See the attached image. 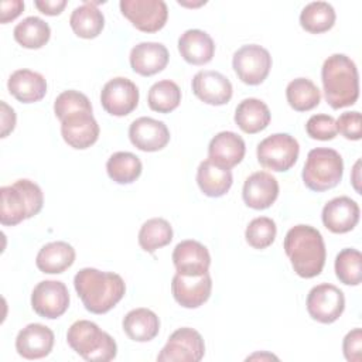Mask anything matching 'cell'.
Segmentation results:
<instances>
[{
	"instance_id": "cell-1",
	"label": "cell",
	"mask_w": 362,
	"mask_h": 362,
	"mask_svg": "<svg viewBox=\"0 0 362 362\" xmlns=\"http://www.w3.org/2000/svg\"><path fill=\"white\" fill-rule=\"evenodd\" d=\"M74 287L92 314L110 311L126 293V284L119 274L93 267L81 269L74 277Z\"/></svg>"
},
{
	"instance_id": "cell-2",
	"label": "cell",
	"mask_w": 362,
	"mask_h": 362,
	"mask_svg": "<svg viewBox=\"0 0 362 362\" xmlns=\"http://www.w3.org/2000/svg\"><path fill=\"white\" fill-rule=\"evenodd\" d=\"M284 252L294 272L303 279L318 276L325 264L327 250L322 235L310 225H296L286 233Z\"/></svg>"
},
{
	"instance_id": "cell-3",
	"label": "cell",
	"mask_w": 362,
	"mask_h": 362,
	"mask_svg": "<svg viewBox=\"0 0 362 362\" xmlns=\"http://www.w3.org/2000/svg\"><path fill=\"white\" fill-rule=\"evenodd\" d=\"M325 100L332 109L354 105L359 98V75L355 62L345 54H332L321 69Z\"/></svg>"
},
{
	"instance_id": "cell-4",
	"label": "cell",
	"mask_w": 362,
	"mask_h": 362,
	"mask_svg": "<svg viewBox=\"0 0 362 362\" xmlns=\"http://www.w3.org/2000/svg\"><path fill=\"white\" fill-rule=\"evenodd\" d=\"M0 197V222L3 226H14L24 219L33 218L44 205L41 188L27 178H21L11 185L1 187Z\"/></svg>"
},
{
	"instance_id": "cell-5",
	"label": "cell",
	"mask_w": 362,
	"mask_h": 362,
	"mask_svg": "<svg viewBox=\"0 0 362 362\" xmlns=\"http://www.w3.org/2000/svg\"><path fill=\"white\" fill-rule=\"evenodd\" d=\"M68 345L85 361L106 362L116 358L117 345L115 339L105 331H102L98 324L79 320L75 321L66 332Z\"/></svg>"
},
{
	"instance_id": "cell-6",
	"label": "cell",
	"mask_w": 362,
	"mask_h": 362,
	"mask_svg": "<svg viewBox=\"0 0 362 362\" xmlns=\"http://www.w3.org/2000/svg\"><path fill=\"white\" fill-rule=\"evenodd\" d=\"M344 174V161L334 148L317 147L308 151L303 168L305 187L315 192L331 189L339 184Z\"/></svg>"
},
{
	"instance_id": "cell-7",
	"label": "cell",
	"mask_w": 362,
	"mask_h": 362,
	"mask_svg": "<svg viewBox=\"0 0 362 362\" xmlns=\"http://www.w3.org/2000/svg\"><path fill=\"white\" fill-rule=\"evenodd\" d=\"M257 161L266 170L283 173L290 170L300 153L298 141L287 133H274L257 144Z\"/></svg>"
},
{
	"instance_id": "cell-8",
	"label": "cell",
	"mask_w": 362,
	"mask_h": 362,
	"mask_svg": "<svg viewBox=\"0 0 362 362\" xmlns=\"http://www.w3.org/2000/svg\"><path fill=\"white\" fill-rule=\"evenodd\" d=\"M232 66L243 83L259 85L270 72L272 57L262 45L247 44L233 54Z\"/></svg>"
},
{
	"instance_id": "cell-9",
	"label": "cell",
	"mask_w": 362,
	"mask_h": 362,
	"mask_svg": "<svg viewBox=\"0 0 362 362\" xmlns=\"http://www.w3.org/2000/svg\"><path fill=\"white\" fill-rule=\"evenodd\" d=\"M205 344L201 334L189 327L174 331L157 355L160 362H198L204 358Z\"/></svg>"
},
{
	"instance_id": "cell-10",
	"label": "cell",
	"mask_w": 362,
	"mask_h": 362,
	"mask_svg": "<svg viewBox=\"0 0 362 362\" xmlns=\"http://www.w3.org/2000/svg\"><path fill=\"white\" fill-rule=\"evenodd\" d=\"M122 14L140 31L157 33L168 18V8L163 0H122Z\"/></svg>"
},
{
	"instance_id": "cell-11",
	"label": "cell",
	"mask_w": 362,
	"mask_h": 362,
	"mask_svg": "<svg viewBox=\"0 0 362 362\" xmlns=\"http://www.w3.org/2000/svg\"><path fill=\"white\" fill-rule=\"evenodd\" d=\"M345 308L344 293L334 284L322 283L314 286L307 296V311L310 317L321 324L335 322Z\"/></svg>"
},
{
	"instance_id": "cell-12",
	"label": "cell",
	"mask_w": 362,
	"mask_h": 362,
	"mask_svg": "<svg viewBox=\"0 0 362 362\" xmlns=\"http://www.w3.org/2000/svg\"><path fill=\"white\" fill-rule=\"evenodd\" d=\"M31 307L42 318L55 320L69 307L66 286L58 280L40 281L31 294Z\"/></svg>"
},
{
	"instance_id": "cell-13",
	"label": "cell",
	"mask_w": 362,
	"mask_h": 362,
	"mask_svg": "<svg viewBox=\"0 0 362 362\" xmlns=\"http://www.w3.org/2000/svg\"><path fill=\"white\" fill-rule=\"evenodd\" d=\"M102 107L112 116H126L139 105V88L127 78L116 76L100 92Z\"/></svg>"
},
{
	"instance_id": "cell-14",
	"label": "cell",
	"mask_w": 362,
	"mask_h": 362,
	"mask_svg": "<svg viewBox=\"0 0 362 362\" xmlns=\"http://www.w3.org/2000/svg\"><path fill=\"white\" fill-rule=\"evenodd\" d=\"M61 134L65 143L72 148L85 150L96 143L99 137V124L92 112H75L61 120Z\"/></svg>"
},
{
	"instance_id": "cell-15",
	"label": "cell",
	"mask_w": 362,
	"mask_h": 362,
	"mask_svg": "<svg viewBox=\"0 0 362 362\" xmlns=\"http://www.w3.org/2000/svg\"><path fill=\"white\" fill-rule=\"evenodd\" d=\"M212 290L209 273L202 276H185L175 273L171 281V291L175 301L184 308H198L208 301Z\"/></svg>"
},
{
	"instance_id": "cell-16",
	"label": "cell",
	"mask_w": 362,
	"mask_h": 362,
	"mask_svg": "<svg viewBox=\"0 0 362 362\" xmlns=\"http://www.w3.org/2000/svg\"><path fill=\"white\" fill-rule=\"evenodd\" d=\"M129 139L141 151H158L168 144L170 130L164 122L143 116L132 122Z\"/></svg>"
},
{
	"instance_id": "cell-17",
	"label": "cell",
	"mask_w": 362,
	"mask_h": 362,
	"mask_svg": "<svg viewBox=\"0 0 362 362\" xmlns=\"http://www.w3.org/2000/svg\"><path fill=\"white\" fill-rule=\"evenodd\" d=\"M192 92L204 103L221 106L232 98L230 81L218 71H199L192 78Z\"/></svg>"
},
{
	"instance_id": "cell-18",
	"label": "cell",
	"mask_w": 362,
	"mask_h": 362,
	"mask_svg": "<svg viewBox=\"0 0 362 362\" xmlns=\"http://www.w3.org/2000/svg\"><path fill=\"white\" fill-rule=\"evenodd\" d=\"M173 263L180 274L202 276L209 270L211 256L202 243L187 239L174 247Z\"/></svg>"
},
{
	"instance_id": "cell-19",
	"label": "cell",
	"mask_w": 362,
	"mask_h": 362,
	"mask_svg": "<svg viewBox=\"0 0 362 362\" xmlns=\"http://www.w3.org/2000/svg\"><path fill=\"white\" fill-rule=\"evenodd\" d=\"M359 205L349 197H337L322 208V223L332 233H346L359 221Z\"/></svg>"
},
{
	"instance_id": "cell-20",
	"label": "cell",
	"mask_w": 362,
	"mask_h": 362,
	"mask_svg": "<svg viewBox=\"0 0 362 362\" xmlns=\"http://www.w3.org/2000/svg\"><path fill=\"white\" fill-rule=\"evenodd\" d=\"M54 332L42 324H28L16 338L17 354L25 359H40L49 355L54 346Z\"/></svg>"
},
{
	"instance_id": "cell-21",
	"label": "cell",
	"mask_w": 362,
	"mask_h": 362,
	"mask_svg": "<svg viewBox=\"0 0 362 362\" xmlns=\"http://www.w3.org/2000/svg\"><path fill=\"white\" fill-rule=\"evenodd\" d=\"M242 197L249 208L266 209L279 197V182L270 173L256 171L246 178Z\"/></svg>"
},
{
	"instance_id": "cell-22",
	"label": "cell",
	"mask_w": 362,
	"mask_h": 362,
	"mask_svg": "<svg viewBox=\"0 0 362 362\" xmlns=\"http://www.w3.org/2000/svg\"><path fill=\"white\" fill-rule=\"evenodd\" d=\"M130 66L141 76L161 72L168 64V49L161 42L144 41L136 44L130 51Z\"/></svg>"
},
{
	"instance_id": "cell-23",
	"label": "cell",
	"mask_w": 362,
	"mask_h": 362,
	"mask_svg": "<svg viewBox=\"0 0 362 362\" xmlns=\"http://www.w3.org/2000/svg\"><path fill=\"white\" fill-rule=\"evenodd\" d=\"M245 153L246 146L243 139L233 132L215 134L208 146V160L229 170L243 160Z\"/></svg>"
},
{
	"instance_id": "cell-24",
	"label": "cell",
	"mask_w": 362,
	"mask_h": 362,
	"mask_svg": "<svg viewBox=\"0 0 362 362\" xmlns=\"http://www.w3.org/2000/svg\"><path fill=\"white\" fill-rule=\"evenodd\" d=\"M7 89L18 102L34 103L45 96L47 81L41 74L31 69H17L10 75Z\"/></svg>"
},
{
	"instance_id": "cell-25",
	"label": "cell",
	"mask_w": 362,
	"mask_h": 362,
	"mask_svg": "<svg viewBox=\"0 0 362 362\" xmlns=\"http://www.w3.org/2000/svg\"><path fill=\"white\" fill-rule=\"evenodd\" d=\"M178 51L188 64L205 65L214 58L215 44L208 33L192 28L178 38Z\"/></svg>"
},
{
	"instance_id": "cell-26",
	"label": "cell",
	"mask_w": 362,
	"mask_h": 362,
	"mask_svg": "<svg viewBox=\"0 0 362 362\" xmlns=\"http://www.w3.org/2000/svg\"><path fill=\"white\" fill-rule=\"evenodd\" d=\"M197 182L206 197L219 198L230 189L233 177L229 168H223L206 158L198 165Z\"/></svg>"
},
{
	"instance_id": "cell-27",
	"label": "cell",
	"mask_w": 362,
	"mask_h": 362,
	"mask_svg": "<svg viewBox=\"0 0 362 362\" xmlns=\"http://www.w3.org/2000/svg\"><path fill=\"white\" fill-rule=\"evenodd\" d=\"M75 262V249L62 240L44 245L35 259L38 270L47 274H59L69 269Z\"/></svg>"
},
{
	"instance_id": "cell-28",
	"label": "cell",
	"mask_w": 362,
	"mask_h": 362,
	"mask_svg": "<svg viewBox=\"0 0 362 362\" xmlns=\"http://www.w3.org/2000/svg\"><path fill=\"white\" fill-rule=\"evenodd\" d=\"M124 334L136 342H148L154 339L160 331V320L157 314L148 308H134L123 318Z\"/></svg>"
},
{
	"instance_id": "cell-29",
	"label": "cell",
	"mask_w": 362,
	"mask_h": 362,
	"mask_svg": "<svg viewBox=\"0 0 362 362\" xmlns=\"http://www.w3.org/2000/svg\"><path fill=\"white\" fill-rule=\"evenodd\" d=\"M270 117L267 105L256 98L243 99L235 110V123L247 134L264 130L270 123Z\"/></svg>"
},
{
	"instance_id": "cell-30",
	"label": "cell",
	"mask_w": 362,
	"mask_h": 362,
	"mask_svg": "<svg viewBox=\"0 0 362 362\" xmlns=\"http://www.w3.org/2000/svg\"><path fill=\"white\" fill-rule=\"evenodd\" d=\"M96 4L98 3L95 1H85L71 13L69 25L78 37L90 40L96 38L102 33L105 27V17Z\"/></svg>"
},
{
	"instance_id": "cell-31",
	"label": "cell",
	"mask_w": 362,
	"mask_h": 362,
	"mask_svg": "<svg viewBox=\"0 0 362 362\" xmlns=\"http://www.w3.org/2000/svg\"><path fill=\"white\" fill-rule=\"evenodd\" d=\"M14 40L24 48L28 49H38L44 47L49 37H51V28L48 23H45L42 18L30 16L21 20L14 27Z\"/></svg>"
},
{
	"instance_id": "cell-32",
	"label": "cell",
	"mask_w": 362,
	"mask_h": 362,
	"mask_svg": "<svg viewBox=\"0 0 362 362\" xmlns=\"http://www.w3.org/2000/svg\"><path fill=\"white\" fill-rule=\"evenodd\" d=\"M335 17V10L329 3L313 1L301 10L300 25L311 34H321L334 27Z\"/></svg>"
},
{
	"instance_id": "cell-33",
	"label": "cell",
	"mask_w": 362,
	"mask_h": 362,
	"mask_svg": "<svg viewBox=\"0 0 362 362\" xmlns=\"http://www.w3.org/2000/svg\"><path fill=\"white\" fill-rule=\"evenodd\" d=\"M141 170L140 158L130 151L113 153L106 163L107 175L117 184L134 182L140 177Z\"/></svg>"
},
{
	"instance_id": "cell-34",
	"label": "cell",
	"mask_w": 362,
	"mask_h": 362,
	"mask_svg": "<svg viewBox=\"0 0 362 362\" xmlns=\"http://www.w3.org/2000/svg\"><path fill=\"white\" fill-rule=\"evenodd\" d=\"M286 98L290 107L297 112H307L318 106L321 92L311 79L296 78L287 85Z\"/></svg>"
},
{
	"instance_id": "cell-35",
	"label": "cell",
	"mask_w": 362,
	"mask_h": 362,
	"mask_svg": "<svg viewBox=\"0 0 362 362\" xmlns=\"http://www.w3.org/2000/svg\"><path fill=\"white\" fill-rule=\"evenodd\" d=\"M173 240V228L164 218H151L146 221L139 230V245L147 253L167 246Z\"/></svg>"
},
{
	"instance_id": "cell-36",
	"label": "cell",
	"mask_w": 362,
	"mask_h": 362,
	"mask_svg": "<svg viewBox=\"0 0 362 362\" xmlns=\"http://www.w3.org/2000/svg\"><path fill=\"white\" fill-rule=\"evenodd\" d=\"M147 102L151 110L158 113H170L177 109L181 102L180 86L170 79L158 81L150 88Z\"/></svg>"
},
{
	"instance_id": "cell-37",
	"label": "cell",
	"mask_w": 362,
	"mask_h": 362,
	"mask_svg": "<svg viewBox=\"0 0 362 362\" xmlns=\"http://www.w3.org/2000/svg\"><path fill=\"white\" fill-rule=\"evenodd\" d=\"M335 274L346 286H358L362 280V255L359 250L346 247L335 257Z\"/></svg>"
},
{
	"instance_id": "cell-38",
	"label": "cell",
	"mask_w": 362,
	"mask_h": 362,
	"mask_svg": "<svg viewBox=\"0 0 362 362\" xmlns=\"http://www.w3.org/2000/svg\"><path fill=\"white\" fill-rule=\"evenodd\" d=\"M277 228L272 218L259 216L249 222L245 238L246 242L255 249H266L269 247L276 239Z\"/></svg>"
},
{
	"instance_id": "cell-39",
	"label": "cell",
	"mask_w": 362,
	"mask_h": 362,
	"mask_svg": "<svg viewBox=\"0 0 362 362\" xmlns=\"http://www.w3.org/2000/svg\"><path fill=\"white\" fill-rule=\"evenodd\" d=\"M81 110L92 112V105L86 95L74 89L64 90L57 96L54 102V112L59 120H62L71 113L81 112Z\"/></svg>"
},
{
	"instance_id": "cell-40",
	"label": "cell",
	"mask_w": 362,
	"mask_h": 362,
	"mask_svg": "<svg viewBox=\"0 0 362 362\" xmlns=\"http://www.w3.org/2000/svg\"><path fill=\"white\" fill-rule=\"evenodd\" d=\"M307 134L314 140H332L338 130L335 119L329 115H313L305 123Z\"/></svg>"
},
{
	"instance_id": "cell-41",
	"label": "cell",
	"mask_w": 362,
	"mask_h": 362,
	"mask_svg": "<svg viewBox=\"0 0 362 362\" xmlns=\"http://www.w3.org/2000/svg\"><path fill=\"white\" fill-rule=\"evenodd\" d=\"M337 130L348 140H359L362 137V117L358 110L345 112L337 120Z\"/></svg>"
},
{
	"instance_id": "cell-42",
	"label": "cell",
	"mask_w": 362,
	"mask_h": 362,
	"mask_svg": "<svg viewBox=\"0 0 362 362\" xmlns=\"http://www.w3.org/2000/svg\"><path fill=\"white\" fill-rule=\"evenodd\" d=\"M344 356L349 362H361L362 359V331L361 328H354L349 331L342 342Z\"/></svg>"
},
{
	"instance_id": "cell-43",
	"label": "cell",
	"mask_w": 362,
	"mask_h": 362,
	"mask_svg": "<svg viewBox=\"0 0 362 362\" xmlns=\"http://www.w3.org/2000/svg\"><path fill=\"white\" fill-rule=\"evenodd\" d=\"M24 10V3L21 0H4L0 3V21L3 24L17 18Z\"/></svg>"
},
{
	"instance_id": "cell-44",
	"label": "cell",
	"mask_w": 362,
	"mask_h": 362,
	"mask_svg": "<svg viewBox=\"0 0 362 362\" xmlns=\"http://www.w3.org/2000/svg\"><path fill=\"white\" fill-rule=\"evenodd\" d=\"M1 137H7L16 127V113L4 100H1Z\"/></svg>"
},
{
	"instance_id": "cell-45",
	"label": "cell",
	"mask_w": 362,
	"mask_h": 362,
	"mask_svg": "<svg viewBox=\"0 0 362 362\" xmlns=\"http://www.w3.org/2000/svg\"><path fill=\"white\" fill-rule=\"evenodd\" d=\"M35 7L45 16H58L66 6L65 0H37Z\"/></svg>"
},
{
	"instance_id": "cell-46",
	"label": "cell",
	"mask_w": 362,
	"mask_h": 362,
	"mask_svg": "<svg viewBox=\"0 0 362 362\" xmlns=\"http://www.w3.org/2000/svg\"><path fill=\"white\" fill-rule=\"evenodd\" d=\"M359 161H356V164H355V167H354V187H355V189L359 192L361 191V188H359V177H358V174H359Z\"/></svg>"
}]
</instances>
